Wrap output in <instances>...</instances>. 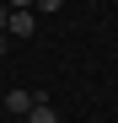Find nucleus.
I'll return each mask as SVG.
<instances>
[{"instance_id":"obj_6","label":"nucleus","mask_w":118,"mask_h":123,"mask_svg":"<svg viewBox=\"0 0 118 123\" xmlns=\"http://www.w3.org/2000/svg\"><path fill=\"white\" fill-rule=\"evenodd\" d=\"M6 6H11V11H32V0H6Z\"/></svg>"},{"instance_id":"obj_4","label":"nucleus","mask_w":118,"mask_h":123,"mask_svg":"<svg viewBox=\"0 0 118 123\" xmlns=\"http://www.w3.org/2000/svg\"><path fill=\"white\" fill-rule=\"evenodd\" d=\"M32 6H38V11H59L65 0H32Z\"/></svg>"},{"instance_id":"obj_3","label":"nucleus","mask_w":118,"mask_h":123,"mask_svg":"<svg viewBox=\"0 0 118 123\" xmlns=\"http://www.w3.org/2000/svg\"><path fill=\"white\" fill-rule=\"evenodd\" d=\"M27 123H59V112L48 107V96H43V102H32V112H27Z\"/></svg>"},{"instance_id":"obj_2","label":"nucleus","mask_w":118,"mask_h":123,"mask_svg":"<svg viewBox=\"0 0 118 123\" xmlns=\"http://www.w3.org/2000/svg\"><path fill=\"white\" fill-rule=\"evenodd\" d=\"M32 102H38V96H27V91H6V112H22V118H27Z\"/></svg>"},{"instance_id":"obj_1","label":"nucleus","mask_w":118,"mask_h":123,"mask_svg":"<svg viewBox=\"0 0 118 123\" xmlns=\"http://www.w3.org/2000/svg\"><path fill=\"white\" fill-rule=\"evenodd\" d=\"M6 37H32V11H11V27Z\"/></svg>"},{"instance_id":"obj_7","label":"nucleus","mask_w":118,"mask_h":123,"mask_svg":"<svg viewBox=\"0 0 118 123\" xmlns=\"http://www.w3.org/2000/svg\"><path fill=\"white\" fill-rule=\"evenodd\" d=\"M6 48H11V37H6V32H0V54H6Z\"/></svg>"},{"instance_id":"obj_5","label":"nucleus","mask_w":118,"mask_h":123,"mask_svg":"<svg viewBox=\"0 0 118 123\" xmlns=\"http://www.w3.org/2000/svg\"><path fill=\"white\" fill-rule=\"evenodd\" d=\"M6 27H11V6L0 0V32H6Z\"/></svg>"}]
</instances>
